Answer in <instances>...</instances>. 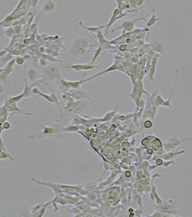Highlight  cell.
I'll use <instances>...</instances> for the list:
<instances>
[{
	"label": "cell",
	"mask_w": 192,
	"mask_h": 217,
	"mask_svg": "<svg viewBox=\"0 0 192 217\" xmlns=\"http://www.w3.org/2000/svg\"><path fill=\"white\" fill-rule=\"evenodd\" d=\"M129 13H124L119 8H116L113 11V14H112V16L110 17V20L109 22L108 23L107 25H105V28H106V32L108 31V29L110 28V27L113 23H116L117 20H120L121 18H122L123 17H125L127 16Z\"/></svg>",
	"instance_id": "obj_1"
},
{
	"label": "cell",
	"mask_w": 192,
	"mask_h": 217,
	"mask_svg": "<svg viewBox=\"0 0 192 217\" xmlns=\"http://www.w3.org/2000/svg\"><path fill=\"white\" fill-rule=\"evenodd\" d=\"M15 64H16L15 58H13L11 60H9L7 62V64L4 66L3 73L0 75V78H1V79L3 81H5L7 78L14 71V66Z\"/></svg>",
	"instance_id": "obj_2"
},
{
	"label": "cell",
	"mask_w": 192,
	"mask_h": 217,
	"mask_svg": "<svg viewBox=\"0 0 192 217\" xmlns=\"http://www.w3.org/2000/svg\"><path fill=\"white\" fill-rule=\"evenodd\" d=\"M67 68L72 69L74 71L77 72H79V71L82 70H93V69H98L100 68L98 66H95L94 65H90V63L89 64H76V65H72L70 66H68Z\"/></svg>",
	"instance_id": "obj_3"
},
{
	"label": "cell",
	"mask_w": 192,
	"mask_h": 217,
	"mask_svg": "<svg viewBox=\"0 0 192 217\" xmlns=\"http://www.w3.org/2000/svg\"><path fill=\"white\" fill-rule=\"evenodd\" d=\"M86 51H87L86 49L82 48L81 46L77 45L76 43L74 42L69 51V54L73 55V56H77V55H82V54H85Z\"/></svg>",
	"instance_id": "obj_4"
},
{
	"label": "cell",
	"mask_w": 192,
	"mask_h": 217,
	"mask_svg": "<svg viewBox=\"0 0 192 217\" xmlns=\"http://www.w3.org/2000/svg\"><path fill=\"white\" fill-rule=\"evenodd\" d=\"M139 20H145L144 18H140V19H136V20H127L125 21L124 23L122 24V26L119 27V28H122V29H124L127 31H130L133 30L134 26L135 25V23L139 21Z\"/></svg>",
	"instance_id": "obj_5"
},
{
	"label": "cell",
	"mask_w": 192,
	"mask_h": 217,
	"mask_svg": "<svg viewBox=\"0 0 192 217\" xmlns=\"http://www.w3.org/2000/svg\"><path fill=\"white\" fill-rule=\"evenodd\" d=\"M86 75V74H84V76L80 80L77 81H67V88L69 90L70 89H77L80 88L82 84L84 83V78Z\"/></svg>",
	"instance_id": "obj_6"
},
{
	"label": "cell",
	"mask_w": 192,
	"mask_h": 217,
	"mask_svg": "<svg viewBox=\"0 0 192 217\" xmlns=\"http://www.w3.org/2000/svg\"><path fill=\"white\" fill-rule=\"evenodd\" d=\"M45 73L49 79L53 80L59 76V68L57 67H52L46 71Z\"/></svg>",
	"instance_id": "obj_7"
},
{
	"label": "cell",
	"mask_w": 192,
	"mask_h": 217,
	"mask_svg": "<svg viewBox=\"0 0 192 217\" xmlns=\"http://www.w3.org/2000/svg\"><path fill=\"white\" fill-rule=\"evenodd\" d=\"M79 26L84 29V30H86V31H90V32H92L93 33H97V32L99 31L102 30L103 28H105V26H98V27H91V26H85L83 23H82V21H79Z\"/></svg>",
	"instance_id": "obj_8"
},
{
	"label": "cell",
	"mask_w": 192,
	"mask_h": 217,
	"mask_svg": "<svg viewBox=\"0 0 192 217\" xmlns=\"http://www.w3.org/2000/svg\"><path fill=\"white\" fill-rule=\"evenodd\" d=\"M14 20V17L13 15H8L0 22V26L2 27H5V28H8L12 26V24L13 23V21Z\"/></svg>",
	"instance_id": "obj_9"
},
{
	"label": "cell",
	"mask_w": 192,
	"mask_h": 217,
	"mask_svg": "<svg viewBox=\"0 0 192 217\" xmlns=\"http://www.w3.org/2000/svg\"><path fill=\"white\" fill-rule=\"evenodd\" d=\"M74 43H76L77 45H79V46H81L82 48L85 49L86 50L89 47V41L84 37H80V38H77Z\"/></svg>",
	"instance_id": "obj_10"
},
{
	"label": "cell",
	"mask_w": 192,
	"mask_h": 217,
	"mask_svg": "<svg viewBox=\"0 0 192 217\" xmlns=\"http://www.w3.org/2000/svg\"><path fill=\"white\" fill-rule=\"evenodd\" d=\"M70 96H72L73 98L76 99H89L90 101H92L90 98L84 92H82L81 90H77L74 93H70Z\"/></svg>",
	"instance_id": "obj_11"
},
{
	"label": "cell",
	"mask_w": 192,
	"mask_h": 217,
	"mask_svg": "<svg viewBox=\"0 0 192 217\" xmlns=\"http://www.w3.org/2000/svg\"><path fill=\"white\" fill-rule=\"evenodd\" d=\"M56 8V5L54 2L52 0H49L48 2L46 3L44 6H43V12H53Z\"/></svg>",
	"instance_id": "obj_12"
},
{
	"label": "cell",
	"mask_w": 192,
	"mask_h": 217,
	"mask_svg": "<svg viewBox=\"0 0 192 217\" xmlns=\"http://www.w3.org/2000/svg\"><path fill=\"white\" fill-rule=\"evenodd\" d=\"M23 93H24L25 98H28L32 95V87L28 83L26 78H24V90Z\"/></svg>",
	"instance_id": "obj_13"
},
{
	"label": "cell",
	"mask_w": 192,
	"mask_h": 217,
	"mask_svg": "<svg viewBox=\"0 0 192 217\" xmlns=\"http://www.w3.org/2000/svg\"><path fill=\"white\" fill-rule=\"evenodd\" d=\"M37 75H38L37 70L36 69H33V68H31V69L28 70V73H27V77H28V78L30 80V82H31V83H33V82L36 80Z\"/></svg>",
	"instance_id": "obj_14"
},
{
	"label": "cell",
	"mask_w": 192,
	"mask_h": 217,
	"mask_svg": "<svg viewBox=\"0 0 192 217\" xmlns=\"http://www.w3.org/2000/svg\"><path fill=\"white\" fill-rule=\"evenodd\" d=\"M160 20V18H158L157 17V16L155 15V10L153 9V15H151L150 18L148 20L147 23V27H151V26H153L155 24L158 20Z\"/></svg>",
	"instance_id": "obj_15"
},
{
	"label": "cell",
	"mask_w": 192,
	"mask_h": 217,
	"mask_svg": "<svg viewBox=\"0 0 192 217\" xmlns=\"http://www.w3.org/2000/svg\"><path fill=\"white\" fill-rule=\"evenodd\" d=\"M158 60V56L155 55V56L153 57V60H152V63H151V67H150V77L154 76V74L156 70V65H157V62Z\"/></svg>",
	"instance_id": "obj_16"
},
{
	"label": "cell",
	"mask_w": 192,
	"mask_h": 217,
	"mask_svg": "<svg viewBox=\"0 0 192 217\" xmlns=\"http://www.w3.org/2000/svg\"><path fill=\"white\" fill-rule=\"evenodd\" d=\"M102 51H103V47L100 46H99V47H98V49H96L95 51V53H94V55L93 56V58H92L91 62H90V65H94V64H95V62H96V60L98 59L99 56L101 54Z\"/></svg>",
	"instance_id": "obj_17"
},
{
	"label": "cell",
	"mask_w": 192,
	"mask_h": 217,
	"mask_svg": "<svg viewBox=\"0 0 192 217\" xmlns=\"http://www.w3.org/2000/svg\"><path fill=\"white\" fill-rule=\"evenodd\" d=\"M0 159H14L12 156L3 148H0Z\"/></svg>",
	"instance_id": "obj_18"
},
{
	"label": "cell",
	"mask_w": 192,
	"mask_h": 217,
	"mask_svg": "<svg viewBox=\"0 0 192 217\" xmlns=\"http://www.w3.org/2000/svg\"><path fill=\"white\" fill-rule=\"evenodd\" d=\"M23 98H25V96H24V93H21L20 95H17V96H13V97H11L8 99V102H11V103H17V102H20L21 99Z\"/></svg>",
	"instance_id": "obj_19"
},
{
	"label": "cell",
	"mask_w": 192,
	"mask_h": 217,
	"mask_svg": "<svg viewBox=\"0 0 192 217\" xmlns=\"http://www.w3.org/2000/svg\"><path fill=\"white\" fill-rule=\"evenodd\" d=\"M5 35L8 38H12V37L14 36V27L13 26H10L8 27L7 29H6L5 31Z\"/></svg>",
	"instance_id": "obj_20"
},
{
	"label": "cell",
	"mask_w": 192,
	"mask_h": 217,
	"mask_svg": "<svg viewBox=\"0 0 192 217\" xmlns=\"http://www.w3.org/2000/svg\"><path fill=\"white\" fill-rule=\"evenodd\" d=\"M42 57H43V58H45L46 59H47L48 61H51V62H62V61L61 60H59V59H57V58H55L54 56H53L51 54H43Z\"/></svg>",
	"instance_id": "obj_21"
},
{
	"label": "cell",
	"mask_w": 192,
	"mask_h": 217,
	"mask_svg": "<svg viewBox=\"0 0 192 217\" xmlns=\"http://www.w3.org/2000/svg\"><path fill=\"white\" fill-rule=\"evenodd\" d=\"M78 129L79 128H78V127H77V126L70 125V126L65 127L64 131H66V132H74V131H77Z\"/></svg>",
	"instance_id": "obj_22"
},
{
	"label": "cell",
	"mask_w": 192,
	"mask_h": 217,
	"mask_svg": "<svg viewBox=\"0 0 192 217\" xmlns=\"http://www.w3.org/2000/svg\"><path fill=\"white\" fill-rule=\"evenodd\" d=\"M25 58L23 56H17L15 58V62L18 65H22L25 63Z\"/></svg>",
	"instance_id": "obj_23"
},
{
	"label": "cell",
	"mask_w": 192,
	"mask_h": 217,
	"mask_svg": "<svg viewBox=\"0 0 192 217\" xmlns=\"http://www.w3.org/2000/svg\"><path fill=\"white\" fill-rule=\"evenodd\" d=\"M14 35H20L22 33V26L21 25H18L17 26H14Z\"/></svg>",
	"instance_id": "obj_24"
},
{
	"label": "cell",
	"mask_w": 192,
	"mask_h": 217,
	"mask_svg": "<svg viewBox=\"0 0 192 217\" xmlns=\"http://www.w3.org/2000/svg\"><path fill=\"white\" fill-rule=\"evenodd\" d=\"M51 96L52 97V99H54V102H55V104H57V106H58V107H59V111L62 112V109H61V106H60L59 104V101H58V99H57V96L55 95V94H54V93H52L51 95Z\"/></svg>",
	"instance_id": "obj_25"
},
{
	"label": "cell",
	"mask_w": 192,
	"mask_h": 217,
	"mask_svg": "<svg viewBox=\"0 0 192 217\" xmlns=\"http://www.w3.org/2000/svg\"><path fill=\"white\" fill-rule=\"evenodd\" d=\"M39 63H40V65H41L42 67H46V66L47 65V64H48V60H47V59H46L45 58L42 57V58H41V59H40Z\"/></svg>",
	"instance_id": "obj_26"
},
{
	"label": "cell",
	"mask_w": 192,
	"mask_h": 217,
	"mask_svg": "<svg viewBox=\"0 0 192 217\" xmlns=\"http://www.w3.org/2000/svg\"><path fill=\"white\" fill-rule=\"evenodd\" d=\"M54 133V130H53L52 128H50V127H46L44 128V131H43V133H44V134L48 135V134H51V133Z\"/></svg>",
	"instance_id": "obj_27"
},
{
	"label": "cell",
	"mask_w": 192,
	"mask_h": 217,
	"mask_svg": "<svg viewBox=\"0 0 192 217\" xmlns=\"http://www.w3.org/2000/svg\"><path fill=\"white\" fill-rule=\"evenodd\" d=\"M2 129H6V130H7V129H9L10 127H11V125H10V124L9 123V122H5L4 124H3V126H2Z\"/></svg>",
	"instance_id": "obj_28"
},
{
	"label": "cell",
	"mask_w": 192,
	"mask_h": 217,
	"mask_svg": "<svg viewBox=\"0 0 192 217\" xmlns=\"http://www.w3.org/2000/svg\"><path fill=\"white\" fill-rule=\"evenodd\" d=\"M46 206H44L43 207L42 209H41V211H39V215H38V216H42L44 214V212H45V210H46Z\"/></svg>",
	"instance_id": "obj_29"
},
{
	"label": "cell",
	"mask_w": 192,
	"mask_h": 217,
	"mask_svg": "<svg viewBox=\"0 0 192 217\" xmlns=\"http://www.w3.org/2000/svg\"><path fill=\"white\" fill-rule=\"evenodd\" d=\"M18 25H21V24H20V20H14V21H13L12 24V26L14 27V26H18Z\"/></svg>",
	"instance_id": "obj_30"
},
{
	"label": "cell",
	"mask_w": 192,
	"mask_h": 217,
	"mask_svg": "<svg viewBox=\"0 0 192 217\" xmlns=\"http://www.w3.org/2000/svg\"><path fill=\"white\" fill-rule=\"evenodd\" d=\"M7 54V51L6 50H2L0 51V59H2L3 56H4L6 54Z\"/></svg>",
	"instance_id": "obj_31"
},
{
	"label": "cell",
	"mask_w": 192,
	"mask_h": 217,
	"mask_svg": "<svg viewBox=\"0 0 192 217\" xmlns=\"http://www.w3.org/2000/svg\"><path fill=\"white\" fill-rule=\"evenodd\" d=\"M51 54H52V56H54V57L61 56V55H62V54L59 53V51H52V53H51Z\"/></svg>",
	"instance_id": "obj_32"
},
{
	"label": "cell",
	"mask_w": 192,
	"mask_h": 217,
	"mask_svg": "<svg viewBox=\"0 0 192 217\" xmlns=\"http://www.w3.org/2000/svg\"><path fill=\"white\" fill-rule=\"evenodd\" d=\"M32 1V4L31 6L32 7H36L37 6V4H38V0H31Z\"/></svg>",
	"instance_id": "obj_33"
},
{
	"label": "cell",
	"mask_w": 192,
	"mask_h": 217,
	"mask_svg": "<svg viewBox=\"0 0 192 217\" xmlns=\"http://www.w3.org/2000/svg\"><path fill=\"white\" fill-rule=\"evenodd\" d=\"M23 43H24L25 44H28L29 43H30V39H28V38H26V39H24Z\"/></svg>",
	"instance_id": "obj_34"
},
{
	"label": "cell",
	"mask_w": 192,
	"mask_h": 217,
	"mask_svg": "<svg viewBox=\"0 0 192 217\" xmlns=\"http://www.w3.org/2000/svg\"><path fill=\"white\" fill-rule=\"evenodd\" d=\"M40 52H41V53L46 52V49L44 47H43V46L40 47Z\"/></svg>",
	"instance_id": "obj_35"
},
{
	"label": "cell",
	"mask_w": 192,
	"mask_h": 217,
	"mask_svg": "<svg viewBox=\"0 0 192 217\" xmlns=\"http://www.w3.org/2000/svg\"><path fill=\"white\" fill-rule=\"evenodd\" d=\"M3 91H4V88L2 85L0 84V93H2Z\"/></svg>",
	"instance_id": "obj_36"
},
{
	"label": "cell",
	"mask_w": 192,
	"mask_h": 217,
	"mask_svg": "<svg viewBox=\"0 0 192 217\" xmlns=\"http://www.w3.org/2000/svg\"><path fill=\"white\" fill-rule=\"evenodd\" d=\"M3 71H4V68H0V75L2 73Z\"/></svg>",
	"instance_id": "obj_37"
}]
</instances>
